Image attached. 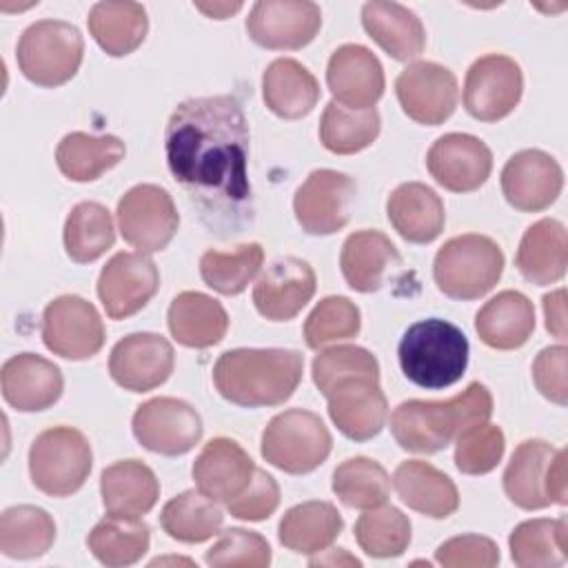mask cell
Returning <instances> with one entry per match:
<instances>
[{
    "label": "cell",
    "instance_id": "obj_37",
    "mask_svg": "<svg viewBox=\"0 0 568 568\" xmlns=\"http://www.w3.org/2000/svg\"><path fill=\"white\" fill-rule=\"evenodd\" d=\"M124 142L115 135H89L82 131L67 133L58 149L55 162L71 182H93L124 158Z\"/></svg>",
    "mask_w": 568,
    "mask_h": 568
},
{
    "label": "cell",
    "instance_id": "obj_47",
    "mask_svg": "<svg viewBox=\"0 0 568 568\" xmlns=\"http://www.w3.org/2000/svg\"><path fill=\"white\" fill-rule=\"evenodd\" d=\"M362 315L355 302L344 295H328L317 302L304 324V339L308 348H322L331 342L348 339L359 333Z\"/></svg>",
    "mask_w": 568,
    "mask_h": 568
},
{
    "label": "cell",
    "instance_id": "obj_40",
    "mask_svg": "<svg viewBox=\"0 0 568 568\" xmlns=\"http://www.w3.org/2000/svg\"><path fill=\"white\" fill-rule=\"evenodd\" d=\"M566 532V517L521 521L508 537L510 557L521 568L561 566L568 557Z\"/></svg>",
    "mask_w": 568,
    "mask_h": 568
},
{
    "label": "cell",
    "instance_id": "obj_4",
    "mask_svg": "<svg viewBox=\"0 0 568 568\" xmlns=\"http://www.w3.org/2000/svg\"><path fill=\"white\" fill-rule=\"evenodd\" d=\"M468 339L459 326L428 317L406 328L397 357L408 382L435 390L462 379L468 366Z\"/></svg>",
    "mask_w": 568,
    "mask_h": 568
},
{
    "label": "cell",
    "instance_id": "obj_48",
    "mask_svg": "<svg viewBox=\"0 0 568 568\" xmlns=\"http://www.w3.org/2000/svg\"><path fill=\"white\" fill-rule=\"evenodd\" d=\"M506 439L499 426L477 424L457 437L455 466L464 475H486L504 457Z\"/></svg>",
    "mask_w": 568,
    "mask_h": 568
},
{
    "label": "cell",
    "instance_id": "obj_51",
    "mask_svg": "<svg viewBox=\"0 0 568 568\" xmlns=\"http://www.w3.org/2000/svg\"><path fill=\"white\" fill-rule=\"evenodd\" d=\"M280 506V486L273 475L262 468L253 470L248 486L226 504L229 513L244 521H262Z\"/></svg>",
    "mask_w": 568,
    "mask_h": 568
},
{
    "label": "cell",
    "instance_id": "obj_27",
    "mask_svg": "<svg viewBox=\"0 0 568 568\" xmlns=\"http://www.w3.org/2000/svg\"><path fill=\"white\" fill-rule=\"evenodd\" d=\"M393 486L408 508L430 519H446L459 506V493L453 479L422 459L402 462L395 468Z\"/></svg>",
    "mask_w": 568,
    "mask_h": 568
},
{
    "label": "cell",
    "instance_id": "obj_50",
    "mask_svg": "<svg viewBox=\"0 0 568 568\" xmlns=\"http://www.w3.org/2000/svg\"><path fill=\"white\" fill-rule=\"evenodd\" d=\"M204 559L209 566H215V568H226V566L264 568L271 564V546L255 530L229 528L206 550Z\"/></svg>",
    "mask_w": 568,
    "mask_h": 568
},
{
    "label": "cell",
    "instance_id": "obj_6",
    "mask_svg": "<svg viewBox=\"0 0 568 568\" xmlns=\"http://www.w3.org/2000/svg\"><path fill=\"white\" fill-rule=\"evenodd\" d=\"M93 464L89 439L71 426L42 430L29 448V475L33 486L49 497L78 493Z\"/></svg>",
    "mask_w": 568,
    "mask_h": 568
},
{
    "label": "cell",
    "instance_id": "obj_32",
    "mask_svg": "<svg viewBox=\"0 0 568 568\" xmlns=\"http://www.w3.org/2000/svg\"><path fill=\"white\" fill-rule=\"evenodd\" d=\"M169 331L178 344L189 348H209L222 342L229 328L224 306L211 295L184 291L173 297L166 313Z\"/></svg>",
    "mask_w": 568,
    "mask_h": 568
},
{
    "label": "cell",
    "instance_id": "obj_18",
    "mask_svg": "<svg viewBox=\"0 0 568 568\" xmlns=\"http://www.w3.org/2000/svg\"><path fill=\"white\" fill-rule=\"evenodd\" d=\"M173 364L175 353L166 337L158 333H131L113 346L109 373L124 390L146 393L169 379Z\"/></svg>",
    "mask_w": 568,
    "mask_h": 568
},
{
    "label": "cell",
    "instance_id": "obj_45",
    "mask_svg": "<svg viewBox=\"0 0 568 568\" xmlns=\"http://www.w3.org/2000/svg\"><path fill=\"white\" fill-rule=\"evenodd\" d=\"M264 248L257 242L240 244L235 251H206L200 257V275L204 284L222 295L242 293L260 273Z\"/></svg>",
    "mask_w": 568,
    "mask_h": 568
},
{
    "label": "cell",
    "instance_id": "obj_38",
    "mask_svg": "<svg viewBox=\"0 0 568 568\" xmlns=\"http://www.w3.org/2000/svg\"><path fill=\"white\" fill-rule=\"evenodd\" d=\"M55 541V524L44 508L20 504L0 517V550L9 559L42 557Z\"/></svg>",
    "mask_w": 568,
    "mask_h": 568
},
{
    "label": "cell",
    "instance_id": "obj_3",
    "mask_svg": "<svg viewBox=\"0 0 568 568\" xmlns=\"http://www.w3.org/2000/svg\"><path fill=\"white\" fill-rule=\"evenodd\" d=\"M490 415V390L484 384L473 382L453 399L402 402L390 415V433L404 450L430 455L446 448L470 426L486 424Z\"/></svg>",
    "mask_w": 568,
    "mask_h": 568
},
{
    "label": "cell",
    "instance_id": "obj_14",
    "mask_svg": "<svg viewBox=\"0 0 568 568\" xmlns=\"http://www.w3.org/2000/svg\"><path fill=\"white\" fill-rule=\"evenodd\" d=\"M322 27V11L308 0H260L251 7L246 31L264 49L293 51L306 47Z\"/></svg>",
    "mask_w": 568,
    "mask_h": 568
},
{
    "label": "cell",
    "instance_id": "obj_25",
    "mask_svg": "<svg viewBox=\"0 0 568 568\" xmlns=\"http://www.w3.org/2000/svg\"><path fill=\"white\" fill-rule=\"evenodd\" d=\"M393 229L413 244H428L444 231L446 211L442 197L422 182L399 184L386 202Z\"/></svg>",
    "mask_w": 568,
    "mask_h": 568
},
{
    "label": "cell",
    "instance_id": "obj_9",
    "mask_svg": "<svg viewBox=\"0 0 568 568\" xmlns=\"http://www.w3.org/2000/svg\"><path fill=\"white\" fill-rule=\"evenodd\" d=\"M118 226L126 244L140 253H155L169 246L180 226L173 197L158 184H138L118 202Z\"/></svg>",
    "mask_w": 568,
    "mask_h": 568
},
{
    "label": "cell",
    "instance_id": "obj_35",
    "mask_svg": "<svg viewBox=\"0 0 568 568\" xmlns=\"http://www.w3.org/2000/svg\"><path fill=\"white\" fill-rule=\"evenodd\" d=\"M344 521L328 501H304L284 513L277 526L280 544L300 555H313L328 548L342 532Z\"/></svg>",
    "mask_w": 568,
    "mask_h": 568
},
{
    "label": "cell",
    "instance_id": "obj_29",
    "mask_svg": "<svg viewBox=\"0 0 568 568\" xmlns=\"http://www.w3.org/2000/svg\"><path fill=\"white\" fill-rule=\"evenodd\" d=\"M100 495L106 513L140 517L155 506L160 484L155 473L144 462L122 459L102 470Z\"/></svg>",
    "mask_w": 568,
    "mask_h": 568
},
{
    "label": "cell",
    "instance_id": "obj_10",
    "mask_svg": "<svg viewBox=\"0 0 568 568\" xmlns=\"http://www.w3.org/2000/svg\"><path fill=\"white\" fill-rule=\"evenodd\" d=\"M357 184L333 169H315L295 191L293 213L308 235H333L348 224Z\"/></svg>",
    "mask_w": 568,
    "mask_h": 568
},
{
    "label": "cell",
    "instance_id": "obj_15",
    "mask_svg": "<svg viewBox=\"0 0 568 568\" xmlns=\"http://www.w3.org/2000/svg\"><path fill=\"white\" fill-rule=\"evenodd\" d=\"M395 93L402 111L426 126L446 122L457 106V78L450 69L419 60L408 64L395 80Z\"/></svg>",
    "mask_w": 568,
    "mask_h": 568
},
{
    "label": "cell",
    "instance_id": "obj_20",
    "mask_svg": "<svg viewBox=\"0 0 568 568\" xmlns=\"http://www.w3.org/2000/svg\"><path fill=\"white\" fill-rule=\"evenodd\" d=\"M564 189V171L557 160L539 149L515 153L501 171V193L510 206L524 213L548 209Z\"/></svg>",
    "mask_w": 568,
    "mask_h": 568
},
{
    "label": "cell",
    "instance_id": "obj_17",
    "mask_svg": "<svg viewBox=\"0 0 568 568\" xmlns=\"http://www.w3.org/2000/svg\"><path fill=\"white\" fill-rule=\"evenodd\" d=\"M160 273L144 253H115L98 277V297L111 320H126L158 293Z\"/></svg>",
    "mask_w": 568,
    "mask_h": 568
},
{
    "label": "cell",
    "instance_id": "obj_24",
    "mask_svg": "<svg viewBox=\"0 0 568 568\" xmlns=\"http://www.w3.org/2000/svg\"><path fill=\"white\" fill-rule=\"evenodd\" d=\"M255 470L248 453L229 437H215L204 444L193 462V479L200 493L215 501L235 499L251 481Z\"/></svg>",
    "mask_w": 568,
    "mask_h": 568
},
{
    "label": "cell",
    "instance_id": "obj_26",
    "mask_svg": "<svg viewBox=\"0 0 568 568\" xmlns=\"http://www.w3.org/2000/svg\"><path fill=\"white\" fill-rule=\"evenodd\" d=\"M362 24L366 33L399 62L419 58L426 47V31L422 20L415 11L399 2H366L362 7Z\"/></svg>",
    "mask_w": 568,
    "mask_h": 568
},
{
    "label": "cell",
    "instance_id": "obj_56",
    "mask_svg": "<svg viewBox=\"0 0 568 568\" xmlns=\"http://www.w3.org/2000/svg\"><path fill=\"white\" fill-rule=\"evenodd\" d=\"M195 9L206 13L209 18L224 20L242 9V2H195Z\"/></svg>",
    "mask_w": 568,
    "mask_h": 568
},
{
    "label": "cell",
    "instance_id": "obj_1",
    "mask_svg": "<svg viewBox=\"0 0 568 568\" xmlns=\"http://www.w3.org/2000/svg\"><path fill=\"white\" fill-rule=\"evenodd\" d=\"M164 149L173 180L211 231L226 237L253 222L248 122L235 98H191L178 104L166 122Z\"/></svg>",
    "mask_w": 568,
    "mask_h": 568
},
{
    "label": "cell",
    "instance_id": "obj_28",
    "mask_svg": "<svg viewBox=\"0 0 568 568\" xmlns=\"http://www.w3.org/2000/svg\"><path fill=\"white\" fill-rule=\"evenodd\" d=\"M475 331L490 348H519L535 331L532 302L519 291H501L479 308L475 315Z\"/></svg>",
    "mask_w": 568,
    "mask_h": 568
},
{
    "label": "cell",
    "instance_id": "obj_54",
    "mask_svg": "<svg viewBox=\"0 0 568 568\" xmlns=\"http://www.w3.org/2000/svg\"><path fill=\"white\" fill-rule=\"evenodd\" d=\"M546 490L550 504L564 506L568 501V481H566V450H557L546 475Z\"/></svg>",
    "mask_w": 568,
    "mask_h": 568
},
{
    "label": "cell",
    "instance_id": "obj_8",
    "mask_svg": "<svg viewBox=\"0 0 568 568\" xmlns=\"http://www.w3.org/2000/svg\"><path fill=\"white\" fill-rule=\"evenodd\" d=\"M333 439L320 415L304 408L277 413L262 433V457L288 473L306 475L326 462Z\"/></svg>",
    "mask_w": 568,
    "mask_h": 568
},
{
    "label": "cell",
    "instance_id": "obj_11",
    "mask_svg": "<svg viewBox=\"0 0 568 568\" xmlns=\"http://www.w3.org/2000/svg\"><path fill=\"white\" fill-rule=\"evenodd\" d=\"M42 342L64 359H89L104 344L98 308L80 295H60L42 313Z\"/></svg>",
    "mask_w": 568,
    "mask_h": 568
},
{
    "label": "cell",
    "instance_id": "obj_33",
    "mask_svg": "<svg viewBox=\"0 0 568 568\" xmlns=\"http://www.w3.org/2000/svg\"><path fill=\"white\" fill-rule=\"evenodd\" d=\"M264 104L284 120H300L313 111L320 100L315 75L293 58L273 60L262 75Z\"/></svg>",
    "mask_w": 568,
    "mask_h": 568
},
{
    "label": "cell",
    "instance_id": "obj_44",
    "mask_svg": "<svg viewBox=\"0 0 568 568\" xmlns=\"http://www.w3.org/2000/svg\"><path fill=\"white\" fill-rule=\"evenodd\" d=\"M333 493L348 508H377L388 499L390 477L375 459L351 457L333 470Z\"/></svg>",
    "mask_w": 568,
    "mask_h": 568
},
{
    "label": "cell",
    "instance_id": "obj_19",
    "mask_svg": "<svg viewBox=\"0 0 568 568\" xmlns=\"http://www.w3.org/2000/svg\"><path fill=\"white\" fill-rule=\"evenodd\" d=\"M428 173L453 193L477 191L493 171L490 149L475 135L446 133L426 153Z\"/></svg>",
    "mask_w": 568,
    "mask_h": 568
},
{
    "label": "cell",
    "instance_id": "obj_30",
    "mask_svg": "<svg viewBox=\"0 0 568 568\" xmlns=\"http://www.w3.org/2000/svg\"><path fill=\"white\" fill-rule=\"evenodd\" d=\"M515 264L519 273L537 286L559 282L568 266L566 226L552 217L528 226L519 242Z\"/></svg>",
    "mask_w": 568,
    "mask_h": 568
},
{
    "label": "cell",
    "instance_id": "obj_7",
    "mask_svg": "<svg viewBox=\"0 0 568 568\" xmlns=\"http://www.w3.org/2000/svg\"><path fill=\"white\" fill-rule=\"evenodd\" d=\"M84 53V40L78 27L64 20H38L29 24L18 42V67L22 75L38 87H60L69 82Z\"/></svg>",
    "mask_w": 568,
    "mask_h": 568
},
{
    "label": "cell",
    "instance_id": "obj_34",
    "mask_svg": "<svg viewBox=\"0 0 568 568\" xmlns=\"http://www.w3.org/2000/svg\"><path fill=\"white\" fill-rule=\"evenodd\" d=\"M555 453L557 448L544 439H526L515 448L504 470V493L515 506L524 510L550 506L546 475Z\"/></svg>",
    "mask_w": 568,
    "mask_h": 568
},
{
    "label": "cell",
    "instance_id": "obj_57",
    "mask_svg": "<svg viewBox=\"0 0 568 568\" xmlns=\"http://www.w3.org/2000/svg\"><path fill=\"white\" fill-rule=\"evenodd\" d=\"M339 561H344V564H351V566H359V559H355V557L346 555L342 548H339V552H335V550H333V557H331V559H326V557H317V559H311V566H317V564H339Z\"/></svg>",
    "mask_w": 568,
    "mask_h": 568
},
{
    "label": "cell",
    "instance_id": "obj_42",
    "mask_svg": "<svg viewBox=\"0 0 568 568\" xmlns=\"http://www.w3.org/2000/svg\"><path fill=\"white\" fill-rule=\"evenodd\" d=\"M379 113L375 109H348L331 100L320 120L322 144L337 155H351L371 146L379 135Z\"/></svg>",
    "mask_w": 568,
    "mask_h": 568
},
{
    "label": "cell",
    "instance_id": "obj_21",
    "mask_svg": "<svg viewBox=\"0 0 568 568\" xmlns=\"http://www.w3.org/2000/svg\"><path fill=\"white\" fill-rule=\"evenodd\" d=\"M315 293V271L308 262L286 255L268 264L253 286L257 313L271 322L293 320Z\"/></svg>",
    "mask_w": 568,
    "mask_h": 568
},
{
    "label": "cell",
    "instance_id": "obj_23",
    "mask_svg": "<svg viewBox=\"0 0 568 568\" xmlns=\"http://www.w3.org/2000/svg\"><path fill=\"white\" fill-rule=\"evenodd\" d=\"M0 386L2 397L11 408L38 413L60 399L64 379L53 362L36 353H18L2 364Z\"/></svg>",
    "mask_w": 568,
    "mask_h": 568
},
{
    "label": "cell",
    "instance_id": "obj_2",
    "mask_svg": "<svg viewBox=\"0 0 568 568\" xmlns=\"http://www.w3.org/2000/svg\"><path fill=\"white\" fill-rule=\"evenodd\" d=\"M304 357L288 348H233L217 357L213 384L237 406L260 408L284 404L302 382Z\"/></svg>",
    "mask_w": 568,
    "mask_h": 568
},
{
    "label": "cell",
    "instance_id": "obj_22",
    "mask_svg": "<svg viewBox=\"0 0 568 568\" xmlns=\"http://www.w3.org/2000/svg\"><path fill=\"white\" fill-rule=\"evenodd\" d=\"M326 84L335 102L357 111L375 109L384 93V69L371 49L342 44L328 58Z\"/></svg>",
    "mask_w": 568,
    "mask_h": 568
},
{
    "label": "cell",
    "instance_id": "obj_43",
    "mask_svg": "<svg viewBox=\"0 0 568 568\" xmlns=\"http://www.w3.org/2000/svg\"><path fill=\"white\" fill-rule=\"evenodd\" d=\"M115 242V229L106 206L98 202H80L64 222V248L78 264H89L104 255Z\"/></svg>",
    "mask_w": 568,
    "mask_h": 568
},
{
    "label": "cell",
    "instance_id": "obj_16",
    "mask_svg": "<svg viewBox=\"0 0 568 568\" xmlns=\"http://www.w3.org/2000/svg\"><path fill=\"white\" fill-rule=\"evenodd\" d=\"M324 397L328 402V417L344 437L366 442L382 433L388 417V402L379 388V377H344Z\"/></svg>",
    "mask_w": 568,
    "mask_h": 568
},
{
    "label": "cell",
    "instance_id": "obj_52",
    "mask_svg": "<svg viewBox=\"0 0 568 568\" xmlns=\"http://www.w3.org/2000/svg\"><path fill=\"white\" fill-rule=\"evenodd\" d=\"M435 559L446 568H493L499 564V548L488 537L459 535L439 544Z\"/></svg>",
    "mask_w": 568,
    "mask_h": 568
},
{
    "label": "cell",
    "instance_id": "obj_13",
    "mask_svg": "<svg viewBox=\"0 0 568 568\" xmlns=\"http://www.w3.org/2000/svg\"><path fill=\"white\" fill-rule=\"evenodd\" d=\"M524 75L519 64L501 53L477 58L464 80V106L481 122L506 118L521 100Z\"/></svg>",
    "mask_w": 568,
    "mask_h": 568
},
{
    "label": "cell",
    "instance_id": "obj_12",
    "mask_svg": "<svg viewBox=\"0 0 568 568\" xmlns=\"http://www.w3.org/2000/svg\"><path fill=\"white\" fill-rule=\"evenodd\" d=\"M131 428L140 446L166 457L189 453L202 437L197 410L175 397H153L140 404Z\"/></svg>",
    "mask_w": 568,
    "mask_h": 568
},
{
    "label": "cell",
    "instance_id": "obj_39",
    "mask_svg": "<svg viewBox=\"0 0 568 568\" xmlns=\"http://www.w3.org/2000/svg\"><path fill=\"white\" fill-rule=\"evenodd\" d=\"M89 550L104 566H131L149 550L151 530L140 517L106 515L87 537Z\"/></svg>",
    "mask_w": 568,
    "mask_h": 568
},
{
    "label": "cell",
    "instance_id": "obj_53",
    "mask_svg": "<svg viewBox=\"0 0 568 568\" xmlns=\"http://www.w3.org/2000/svg\"><path fill=\"white\" fill-rule=\"evenodd\" d=\"M566 359H568V348L564 344L548 346L539 351V355L532 362V379L537 390L559 404L566 406L568 402V386H566Z\"/></svg>",
    "mask_w": 568,
    "mask_h": 568
},
{
    "label": "cell",
    "instance_id": "obj_31",
    "mask_svg": "<svg viewBox=\"0 0 568 568\" xmlns=\"http://www.w3.org/2000/svg\"><path fill=\"white\" fill-rule=\"evenodd\" d=\"M402 262L395 244L379 231L362 229L344 240L339 266L346 284L357 293H373L384 284L388 268Z\"/></svg>",
    "mask_w": 568,
    "mask_h": 568
},
{
    "label": "cell",
    "instance_id": "obj_36",
    "mask_svg": "<svg viewBox=\"0 0 568 568\" xmlns=\"http://www.w3.org/2000/svg\"><path fill=\"white\" fill-rule=\"evenodd\" d=\"M87 24L104 53L122 58L144 42L149 18L138 2H98L91 7Z\"/></svg>",
    "mask_w": 568,
    "mask_h": 568
},
{
    "label": "cell",
    "instance_id": "obj_5",
    "mask_svg": "<svg viewBox=\"0 0 568 568\" xmlns=\"http://www.w3.org/2000/svg\"><path fill=\"white\" fill-rule=\"evenodd\" d=\"M504 273L499 244L479 233H464L444 242L433 262L437 288L453 300L486 295Z\"/></svg>",
    "mask_w": 568,
    "mask_h": 568
},
{
    "label": "cell",
    "instance_id": "obj_46",
    "mask_svg": "<svg viewBox=\"0 0 568 568\" xmlns=\"http://www.w3.org/2000/svg\"><path fill=\"white\" fill-rule=\"evenodd\" d=\"M355 539L368 557H399L410 544V521L399 508L382 504L359 515Z\"/></svg>",
    "mask_w": 568,
    "mask_h": 568
},
{
    "label": "cell",
    "instance_id": "obj_41",
    "mask_svg": "<svg viewBox=\"0 0 568 568\" xmlns=\"http://www.w3.org/2000/svg\"><path fill=\"white\" fill-rule=\"evenodd\" d=\"M224 521L215 499L200 490H184L169 499L160 513V524L171 539L200 544L220 532Z\"/></svg>",
    "mask_w": 568,
    "mask_h": 568
},
{
    "label": "cell",
    "instance_id": "obj_49",
    "mask_svg": "<svg viewBox=\"0 0 568 568\" xmlns=\"http://www.w3.org/2000/svg\"><path fill=\"white\" fill-rule=\"evenodd\" d=\"M311 375H313V382L320 388V393L326 395V390L344 377H353V375L379 377V364H377L375 355L362 346H351V344L333 346V348L320 351V355H315Z\"/></svg>",
    "mask_w": 568,
    "mask_h": 568
},
{
    "label": "cell",
    "instance_id": "obj_55",
    "mask_svg": "<svg viewBox=\"0 0 568 568\" xmlns=\"http://www.w3.org/2000/svg\"><path fill=\"white\" fill-rule=\"evenodd\" d=\"M566 293L564 288H557L548 295H544V315H546V328L557 337L566 339Z\"/></svg>",
    "mask_w": 568,
    "mask_h": 568
}]
</instances>
